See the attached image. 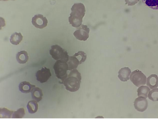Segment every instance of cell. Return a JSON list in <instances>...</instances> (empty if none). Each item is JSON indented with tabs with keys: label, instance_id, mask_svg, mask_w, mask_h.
Returning a JSON list of instances; mask_svg holds the SVG:
<instances>
[{
	"label": "cell",
	"instance_id": "cell-1",
	"mask_svg": "<svg viewBox=\"0 0 158 119\" xmlns=\"http://www.w3.org/2000/svg\"><path fill=\"white\" fill-rule=\"evenodd\" d=\"M72 12L69 18V22L75 28L80 27L82 25L83 18L85 15V7L82 3H75L71 8Z\"/></svg>",
	"mask_w": 158,
	"mask_h": 119
},
{
	"label": "cell",
	"instance_id": "cell-2",
	"mask_svg": "<svg viewBox=\"0 0 158 119\" xmlns=\"http://www.w3.org/2000/svg\"><path fill=\"white\" fill-rule=\"evenodd\" d=\"M81 80V73L76 69L71 71L69 74L62 83L67 90L74 92L80 89Z\"/></svg>",
	"mask_w": 158,
	"mask_h": 119
},
{
	"label": "cell",
	"instance_id": "cell-3",
	"mask_svg": "<svg viewBox=\"0 0 158 119\" xmlns=\"http://www.w3.org/2000/svg\"><path fill=\"white\" fill-rule=\"evenodd\" d=\"M53 69L55 74L58 79L61 80L62 82L67 77V71L69 68L67 62L59 60L56 61L55 64Z\"/></svg>",
	"mask_w": 158,
	"mask_h": 119
},
{
	"label": "cell",
	"instance_id": "cell-4",
	"mask_svg": "<svg viewBox=\"0 0 158 119\" xmlns=\"http://www.w3.org/2000/svg\"><path fill=\"white\" fill-rule=\"evenodd\" d=\"M50 50V54L52 58L55 60H60L67 62L69 56L67 51L58 45L51 46Z\"/></svg>",
	"mask_w": 158,
	"mask_h": 119
},
{
	"label": "cell",
	"instance_id": "cell-5",
	"mask_svg": "<svg viewBox=\"0 0 158 119\" xmlns=\"http://www.w3.org/2000/svg\"><path fill=\"white\" fill-rule=\"evenodd\" d=\"M130 80L134 85L139 87L146 84L147 77L141 71L137 70L131 73Z\"/></svg>",
	"mask_w": 158,
	"mask_h": 119
},
{
	"label": "cell",
	"instance_id": "cell-6",
	"mask_svg": "<svg viewBox=\"0 0 158 119\" xmlns=\"http://www.w3.org/2000/svg\"><path fill=\"white\" fill-rule=\"evenodd\" d=\"M73 33L76 38L79 40L85 41L89 38V29L86 25H82Z\"/></svg>",
	"mask_w": 158,
	"mask_h": 119
},
{
	"label": "cell",
	"instance_id": "cell-7",
	"mask_svg": "<svg viewBox=\"0 0 158 119\" xmlns=\"http://www.w3.org/2000/svg\"><path fill=\"white\" fill-rule=\"evenodd\" d=\"M51 76L52 74L50 69L45 67L38 70L36 74L37 80L42 84L47 82Z\"/></svg>",
	"mask_w": 158,
	"mask_h": 119
},
{
	"label": "cell",
	"instance_id": "cell-8",
	"mask_svg": "<svg viewBox=\"0 0 158 119\" xmlns=\"http://www.w3.org/2000/svg\"><path fill=\"white\" fill-rule=\"evenodd\" d=\"M31 23L36 28L42 29L47 27L48 21L43 15L39 14L35 15L33 18Z\"/></svg>",
	"mask_w": 158,
	"mask_h": 119
},
{
	"label": "cell",
	"instance_id": "cell-9",
	"mask_svg": "<svg viewBox=\"0 0 158 119\" xmlns=\"http://www.w3.org/2000/svg\"><path fill=\"white\" fill-rule=\"evenodd\" d=\"M134 105L137 110L143 112L145 111L148 107V101L144 97L139 96L135 101Z\"/></svg>",
	"mask_w": 158,
	"mask_h": 119
},
{
	"label": "cell",
	"instance_id": "cell-10",
	"mask_svg": "<svg viewBox=\"0 0 158 119\" xmlns=\"http://www.w3.org/2000/svg\"><path fill=\"white\" fill-rule=\"evenodd\" d=\"M131 73V70L128 67H124L118 72V78L122 81H127L130 79L129 77Z\"/></svg>",
	"mask_w": 158,
	"mask_h": 119
},
{
	"label": "cell",
	"instance_id": "cell-11",
	"mask_svg": "<svg viewBox=\"0 0 158 119\" xmlns=\"http://www.w3.org/2000/svg\"><path fill=\"white\" fill-rule=\"evenodd\" d=\"M35 86L31 84L28 82H21L19 85V91L23 93H28L31 92Z\"/></svg>",
	"mask_w": 158,
	"mask_h": 119
},
{
	"label": "cell",
	"instance_id": "cell-12",
	"mask_svg": "<svg viewBox=\"0 0 158 119\" xmlns=\"http://www.w3.org/2000/svg\"><path fill=\"white\" fill-rule=\"evenodd\" d=\"M147 85L151 89L156 88L158 86V77L156 74H152L147 79Z\"/></svg>",
	"mask_w": 158,
	"mask_h": 119
},
{
	"label": "cell",
	"instance_id": "cell-13",
	"mask_svg": "<svg viewBox=\"0 0 158 119\" xmlns=\"http://www.w3.org/2000/svg\"><path fill=\"white\" fill-rule=\"evenodd\" d=\"M67 64L69 71L76 69L78 65L81 64L80 61L74 55L69 56V60L67 61Z\"/></svg>",
	"mask_w": 158,
	"mask_h": 119
},
{
	"label": "cell",
	"instance_id": "cell-14",
	"mask_svg": "<svg viewBox=\"0 0 158 119\" xmlns=\"http://www.w3.org/2000/svg\"><path fill=\"white\" fill-rule=\"evenodd\" d=\"M31 92L32 99L37 102H39L43 99V91L39 88L34 87Z\"/></svg>",
	"mask_w": 158,
	"mask_h": 119
},
{
	"label": "cell",
	"instance_id": "cell-15",
	"mask_svg": "<svg viewBox=\"0 0 158 119\" xmlns=\"http://www.w3.org/2000/svg\"><path fill=\"white\" fill-rule=\"evenodd\" d=\"M17 60L19 64H24L28 61L29 56L27 51H22L18 52L16 56Z\"/></svg>",
	"mask_w": 158,
	"mask_h": 119
},
{
	"label": "cell",
	"instance_id": "cell-16",
	"mask_svg": "<svg viewBox=\"0 0 158 119\" xmlns=\"http://www.w3.org/2000/svg\"><path fill=\"white\" fill-rule=\"evenodd\" d=\"M23 37L20 33L15 32L10 37V42L13 45H19L23 39Z\"/></svg>",
	"mask_w": 158,
	"mask_h": 119
},
{
	"label": "cell",
	"instance_id": "cell-17",
	"mask_svg": "<svg viewBox=\"0 0 158 119\" xmlns=\"http://www.w3.org/2000/svg\"><path fill=\"white\" fill-rule=\"evenodd\" d=\"M37 102L33 100L30 101L28 102L27 107L29 113L33 114L37 112L39 107Z\"/></svg>",
	"mask_w": 158,
	"mask_h": 119
},
{
	"label": "cell",
	"instance_id": "cell-18",
	"mask_svg": "<svg viewBox=\"0 0 158 119\" xmlns=\"http://www.w3.org/2000/svg\"><path fill=\"white\" fill-rule=\"evenodd\" d=\"M150 91L149 88L147 86H140L138 90V95L139 96H143L146 98L148 97L149 93Z\"/></svg>",
	"mask_w": 158,
	"mask_h": 119
},
{
	"label": "cell",
	"instance_id": "cell-19",
	"mask_svg": "<svg viewBox=\"0 0 158 119\" xmlns=\"http://www.w3.org/2000/svg\"><path fill=\"white\" fill-rule=\"evenodd\" d=\"M146 6L154 10H158V0H142Z\"/></svg>",
	"mask_w": 158,
	"mask_h": 119
},
{
	"label": "cell",
	"instance_id": "cell-20",
	"mask_svg": "<svg viewBox=\"0 0 158 119\" xmlns=\"http://www.w3.org/2000/svg\"><path fill=\"white\" fill-rule=\"evenodd\" d=\"M14 112L13 111H10L6 108H1L0 110V118H10Z\"/></svg>",
	"mask_w": 158,
	"mask_h": 119
},
{
	"label": "cell",
	"instance_id": "cell-21",
	"mask_svg": "<svg viewBox=\"0 0 158 119\" xmlns=\"http://www.w3.org/2000/svg\"><path fill=\"white\" fill-rule=\"evenodd\" d=\"M148 97L150 100L152 101H158V88H156L150 91Z\"/></svg>",
	"mask_w": 158,
	"mask_h": 119
},
{
	"label": "cell",
	"instance_id": "cell-22",
	"mask_svg": "<svg viewBox=\"0 0 158 119\" xmlns=\"http://www.w3.org/2000/svg\"><path fill=\"white\" fill-rule=\"evenodd\" d=\"M25 115V111L23 108H20L14 112L13 115V118H22Z\"/></svg>",
	"mask_w": 158,
	"mask_h": 119
},
{
	"label": "cell",
	"instance_id": "cell-23",
	"mask_svg": "<svg viewBox=\"0 0 158 119\" xmlns=\"http://www.w3.org/2000/svg\"><path fill=\"white\" fill-rule=\"evenodd\" d=\"M80 61V64L85 61L87 58V55L85 53L82 51H79L74 55Z\"/></svg>",
	"mask_w": 158,
	"mask_h": 119
},
{
	"label": "cell",
	"instance_id": "cell-24",
	"mask_svg": "<svg viewBox=\"0 0 158 119\" xmlns=\"http://www.w3.org/2000/svg\"><path fill=\"white\" fill-rule=\"evenodd\" d=\"M139 1V0H125L126 4H127L129 6H134Z\"/></svg>",
	"mask_w": 158,
	"mask_h": 119
},
{
	"label": "cell",
	"instance_id": "cell-25",
	"mask_svg": "<svg viewBox=\"0 0 158 119\" xmlns=\"http://www.w3.org/2000/svg\"><path fill=\"white\" fill-rule=\"evenodd\" d=\"M1 1H8V0H1Z\"/></svg>",
	"mask_w": 158,
	"mask_h": 119
},
{
	"label": "cell",
	"instance_id": "cell-26",
	"mask_svg": "<svg viewBox=\"0 0 158 119\" xmlns=\"http://www.w3.org/2000/svg\"><path fill=\"white\" fill-rule=\"evenodd\" d=\"M11 1H15V0H11Z\"/></svg>",
	"mask_w": 158,
	"mask_h": 119
}]
</instances>
